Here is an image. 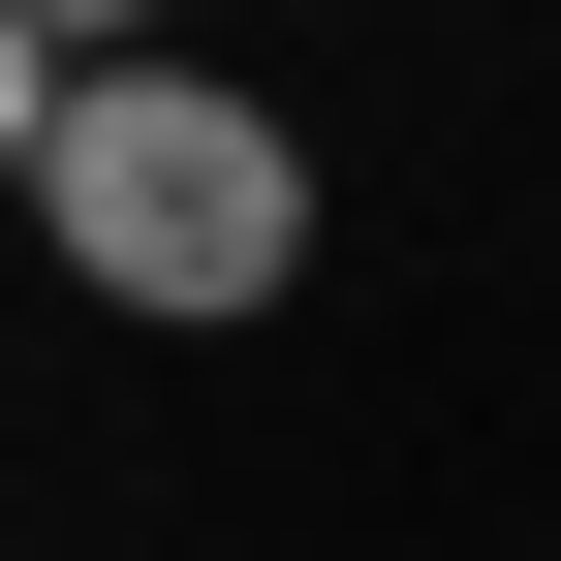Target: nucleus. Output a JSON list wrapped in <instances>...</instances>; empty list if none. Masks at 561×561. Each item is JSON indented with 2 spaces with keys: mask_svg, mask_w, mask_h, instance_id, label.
<instances>
[{
  "mask_svg": "<svg viewBox=\"0 0 561 561\" xmlns=\"http://www.w3.org/2000/svg\"><path fill=\"white\" fill-rule=\"evenodd\" d=\"M32 250L94 312H280L312 280V157H280V94H219V62H62Z\"/></svg>",
  "mask_w": 561,
  "mask_h": 561,
  "instance_id": "obj_1",
  "label": "nucleus"
},
{
  "mask_svg": "<svg viewBox=\"0 0 561 561\" xmlns=\"http://www.w3.org/2000/svg\"><path fill=\"white\" fill-rule=\"evenodd\" d=\"M32 157H62V32L0 0V187H32Z\"/></svg>",
  "mask_w": 561,
  "mask_h": 561,
  "instance_id": "obj_2",
  "label": "nucleus"
},
{
  "mask_svg": "<svg viewBox=\"0 0 561 561\" xmlns=\"http://www.w3.org/2000/svg\"><path fill=\"white\" fill-rule=\"evenodd\" d=\"M32 32H62V62H157V0H32Z\"/></svg>",
  "mask_w": 561,
  "mask_h": 561,
  "instance_id": "obj_3",
  "label": "nucleus"
}]
</instances>
